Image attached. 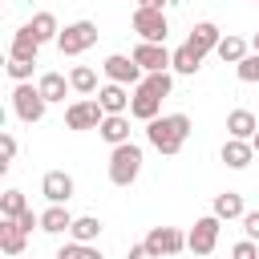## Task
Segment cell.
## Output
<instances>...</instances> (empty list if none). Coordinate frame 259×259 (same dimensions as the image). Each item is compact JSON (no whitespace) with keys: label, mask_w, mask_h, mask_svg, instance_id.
<instances>
[{"label":"cell","mask_w":259,"mask_h":259,"mask_svg":"<svg viewBox=\"0 0 259 259\" xmlns=\"http://www.w3.org/2000/svg\"><path fill=\"white\" fill-rule=\"evenodd\" d=\"M130 85H117V81H105L101 89H97V101H101V109L105 113H130Z\"/></svg>","instance_id":"obj_14"},{"label":"cell","mask_w":259,"mask_h":259,"mask_svg":"<svg viewBox=\"0 0 259 259\" xmlns=\"http://www.w3.org/2000/svg\"><path fill=\"white\" fill-rule=\"evenodd\" d=\"M105 121V109L97 97H77L69 109H65V125L69 130H97Z\"/></svg>","instance_id":"obj_8"},{"label":"cell","mask_w":259,"mask_h":259,"mask_svg":"<svg viewBox=\"0 0 259 259\" xmlns=\"http://www.w3.org/2000/svg\"><path fill=\"white\" fill-rule=\"evenodd\" d=\"M210 214H219L223 223H231V219H243V214H247V206H243V194H235V190H223V194H214V206H210Z\"/></svg>","instance_id":"obj_21"},{"label":"cell","mask_w":259,"mask_h":259,"mask_svg":"<svg viewBox=\"0 0 259 259\" xmlns=\"http://www.w3.org/2000/svg\"><path fill=\"white\" fill-rule=\"evenodd\" d=\"M251 146H255V154H259V134H255V138H251Z\"/></svg>","instance_id":"obj_38"},{"label":"cell","mask_w":259,"mask_h":259,"mask_svg":"<svg viewBox=\"0 0 259 259\" xmlns=\"http://www.w3.org/2000/svg\"><path fill=\"white\" fill-rule=\"evenodd\" d=\"M57 259H105V255H101L93 243H77V239H73V243H65V247L57 251Z\"/></svg>","instance_id":"obj_29"},{"label":"cell","mask_w":259,"mask_h":259,"mask_svg":"<svg viewBox=\"0 0 259 259\" xmlns=\"http://www.w3.org/2000/svg\"><path fill=\"white\" fill-rule=\"evenodd\" d=\"M174 73H182V77H194L198 69H202V53L194 49V45H178L174 49V65H170Z\"/></svg>","instance_id":"obj_23"},{"label":"cell","mask_w":259,"mask_h":259,"mask_svg":"<svg viewBox=\"0 0 259 259\" xmlns=\"http://www.w3.org/2000/svg\"><path fill=\"white\" fill-rule=\"evenodd\" d=\"M130 57H134L146 73H162V69H170V65H174V53H170L166 45H154V40H138Z\"/></svg>","instance_id":"obj_9"},{"label":"cell","mask_w":259,"mask_h":259,"mask_svg":"<svg viewBox=\"0 0 259 259\" xmlns=\"http://www.w3.org/2000/svg\"><path fill=\"white\" fill-rule=\"evenodd\" d=\"M162 101H166V97H158L150 85H134V97H130V117L154 121V117H162Z\"/></svg>","instance_id":"obj_11"},{"label":"cell","mask_w":259,"mask_h":259,"mask_svg":"<svg viewBox=\"0 0 259 259\" xmlns=\"http://www.w3.org/2000/svg\"><path fill=\"white\" fill-rule=\"evenodd\" d=\"M125 259H158V255H154V251H150V247H146V243H134V247H130V255H125Z\"/></svg>","instance_id":"obj_35"},{"label":"cell","mask_w":259,"mask_h":259,"mask_svg":"<svg viewBox=\"0 0 259 259\" xmlns=\"http://www.w3.org/2000/svg\"><path fill=\"white\" fill-rule=\"evenodd\" d=\"M259 134V121H255V113L251 109H231L227 113V138H255Z\"/></svg>","instance_id":"obj_19"},{"label":"cell","mask_w":259,"mask_h":259,"mask_svg":"<svg viewBox=\"0 0 259 259\" xmlns=\"http://www.w3.org/2000/svg\"><path fill=\"white\" fill-rule=\"evenodd\" d=\"M93 45H97V24H93V20H73V24H65L61 36H57L61 57H81V53H89Z\"/></svg>","instance_id":"obj_4"},{"label":"cell","mask_w":259,"mask_h":259,"mask_svg":"<svg viewBox=\"0 0 259 259\" xmlns=\"http://www.w3.org/2000/svg\"><path fill=\"white\" fill-rule=\"evenodd\" d=\"M97 134H101V142L121 146V142H130V117L125 113H105V121L97 125Z\"/></svg>","instance_id":"obj_20"},{"label":"cell","mask_w":259,"mask_h":259,"mask_svg":"<svg viewBox=\"0 0 259 259\" xmlns=\"http://www.w3.org/2000/svg\"><path fill=\"white\" fill-rule=\"evenodd\" d=\"M247 53H251V45H247L243 36H231V32H227V36L219 40V49H214V57H219V61H227V65H239Z\"/></svg>","instance_id":"obj_26"},{"label":"cell","mask_w":259,"mask_h":259,"mask_svg":"<svg viewBox=\"0 0 259 259\" xmlns=\"http://www.w3.org/2000/svg\"><path fill=\"white\" fill-rule=\"evenodd\" d=\"M0 150H4L0 170H8V166H12V158H16V138H12V134H0Z\"/></svg>","instance_id":"obj_33"},{"label":"cell","mask_w":259,"mask_h":259,"mask_svg":"<svg viewBox=\"0 0 259 259\" xmlns=\"http://www.w3.org/2000/svg\"><path fill=\"white\" fill-rule=\"evenodd\" d=\"M219 231H223V219H219V214L194 219V227H190V235H186V251H194L198 259H206V255L219 247Z\"/></svg>","instance_id":"obj_5"},{"label":"cell","mask_w":259,"mask_h":259,"mask_svg":"<svg viewBox=\"0 0 259 259\" xmlns=\"http://www.w3.org/2000/svg\"><path fill=\"white\" fill-rule=\"evenodd\" d=\"M28 28L36 32V40H40V45H49V40L57 45V36H61V24H57V16H53V12H32Z\"/></svg>","instance_id":"obj_25"},{"label":"cell","mask_w":259,"mask_h":259,"mask_svg":"<svg viewBox=\"0 0 259 259\" xmlns=\"http://www.w3.org/2000/svg\"><path fill=\"white\" fill-rule=\"evenodd\" d=\"M101 231H105V223H101L97 214H77V219H73V227H69V235H73L77 243H93Z\"/></svg>","instance_id":"obj_27"},{"label":"cell","mask_w":259,"mask_h":259,"mask_svg":"<svg viewBox=\"0 0 259 259\" xmlns=\"http://www.w3.org/2000/svg\"><path fill=\"white\" fill-rule=\"evenodd\" d=\"M101 73H105V81H117V85H142V77H146V69L125 53H109L101 61Z\"/></svg>","instance_id":"obj_7"},{"label":"cell","mask_w":259,"mask_h":259,"mask_svg":"<svg viewBox=\"0 0 259 259\" xmlns=\"http://www.w3.org/2000/svg\"><path fill=\"white\" fill-rule=\"evenodd\" d=\"M69 85H73V93H81V97H93L101 85H97V69H89V65H73L69 69Z\"/></svg>","instance_id":"obj_24"},{"label":"cell","mask_w":259,"mask_h":259,"mask_svg":"<svg viewBox=\"0 0 259 259\" xmlns=\"http://www.w3.org/2000/svg\"><path fill=\"white\" fill-rule=\"evenodd\" d=\"M134 32H138V40L166 45L170 20H166V12H162V8H146V4H138V8H134Z\"/></svg>","instance_id":"obj_6"},{"label":"cell","mask_w":259,"mask_h":259,"mask_svg":"<svg viewBox=\"0 0 259 259\" xmlns=\"http://www.w3.org/2000/svg\"><path fill=\"white\" fill-rule=\"evenodd\" d=\"M36 53H40L36 32H32L28 24H20V28L12 32V40H8V57H12V61H36Z\"/></svg>","instance_id":"obj_13"},{"label":"cell","mask_w":259,"mask_h":259,"mask_svg":"<svg viewBox=\"0 0 259 259\" xmlns=\"http://www.w3.org/2000/svg\"><path fill=\"white\" fill-rule=\"evenodd\" d=\"M36 89H40V93H45V101L53 105V101H65V93H69L73 85H69V77H65V73H53V69H49V73H40Z\"/></svg>","instance_id":"obj_22"},{"label":"cell","mask_w":259,"mask_h":259,"mask_svg":"<svg viewBox=\"0 0 259 259\" xmlns=\"http://www.w3.org/2000/svg\"><path fill=\"white\" fill-rule=\"evenodd\" d=\"M73 190H77V182H73V174H65V170H49V174L40 178V194H45L49 202H69Z\"/></svg>","instance_id":"obj_12"},{"label":"cell","mask_w":259,"mask_h":259,"mask_svg":"<svg viewBox=\"0 0 259 259\" xmlns=\"http://www.w3.org/2000/svg\"><path fill=\"white\" fill-rule=\"evenodd\" d=\"M239 223H243V231H247V239H255V243H259V210H247V214H243Z\"/></svg>","instance_id":"obj_34"},{"label":"cell","mask_w":259,"mask_h":259,"mask_svg":"<svg viewBox=\"0 0 259 259\" xmlns=\"http://www.w3.org/2000/svg\"><path fill=\"white\" fill-rule=\"evenodd\" d=\"M45 109H49V101H45V93H40L32 81H16V85H12V113H16L24 125L40 121Z\"/></svg>","instance_id":"obj_3"},{"label":"cell","mask_w":259,"mask_h":259,"mask_svg":"<svg viewBox=\"0 0 259 259\" xmlns=\"http://www.w3.org/2000/svg\"><path fill=\"white\" fill-rule=\"evenodd\" d=\"M12 259H24V255H12Z\"/></svg>","instance_id":"obj_39"},{"label":"cell","mask_w":259,"mask_h":259,"mask_svg":"<svg viewBox=\"0 0 259 259\" xmlns=\"http://www.w3.org/2000/svg\"><path fill=\"white\" fill-rule=\"evenodd\" d=\"M16 223H20V227H24L28 235H32V227H40V214H32V210H24V214H20Z\"/></svg>","instance_id":"obj_36"},{"label":"cell","mask_w":259,"mask_h":259,"mask_svg":"<svg viewBox=\"0 0 259 259\" xmlns=\"http://www.w3.org/2000/svg\"><path fill=\"white\" fill-rule=\"evenodd\" d=\"M138 174H142V146H134V142L113 146L109 150V182L125 190L138 182Z\"/></svg>","instance_id":"obj_2"},{"label":"cell","mask_w":259,"mask_h":259,"mask_svg":"<svg viewBox=\"0 0 259 259\" xmlns=\"http://www.w3.org/2000/svg\"><path fill=\"white\" fill-rule=\"evenodd\" d=\"M186 138H190V117L186 113H162V117L146 121V142L166 158H174L186 146Z\"/></svg>","instance_id":"obj_1"},{"label":"cell","mask_w":259,"mask_h":259,"mask_svg":"<svg viewBox=\"0 0 259 259\" xmlns=\"http://www.w3.org/2000/svg\"><path fill=\"white\" fill-rule=\"evenodd\" d=\"M32 65H36V61H12V57H8V77H12V81H28V77H32Z\"/></svg>","instance_id":"obj_31"},{"label":"cell","mask_w":259,"mask_h":259,"mask_svg":"<svg viewBox=\"0 0 259 259\" xmlns=\"http://www.w3.org/2000/svg\"><path fill=\"white\" fill-rule=\"evenodd\" d=\"M24 210H28L24 190H4V194H0V219H20Z\"/></svg>","instance_id":"obj_28"},{"label":"cell","mask_w":259,"mask_h":259,"mask_svg":"<svg viewBox=\"0 0 259 259\" xmlns=\"http://www.w3.org/2000/svg\"><path fill=\"white\" fill-rule=\"evenodd\" d=\"M158 259L162 255H178V251H186V235L178 231V227H150V235L142 239Z\"/></svg>","instance_id":"obj_10"},{"label":"cell","mask_w":259,"mask_h":259,"mask_svg":"<svg viewBox=\"0 0 259 259\" xmlns=\"http://www.w3.org/2000/svg\"><path fill=\"white\" fill-rule=\"evenodd\" d=\"M24 247H28V231L16 219H0V251L12 259V255H24Z\"/></svg>","instance_id":"obj_16"},{"label":"cell","mask_w":259,"mask_h":259,"mask_svg":"<svg viewBox=\"0 0 259 259\" xmlns=\"http://www.w3.org/2000/svg\"><path fill=\"white\" fill-rule=\"evenodd\" d=\"M219 154H223V162H227L231 170H247V166L255 162V146H251L247 138H227Z\"/></svg>","instance_id":"obj_15"},{"label":"cell","mask_w":259,"mask_h":259,"mask_svg":"<svg viewBox=\"0 0 259 259\" xmlns=\"http://www.w3.org/2000/svg\"><path fill=\"white\" fill-rule=\"evenodd\" d=\"M69 227H73V214H69L65 202H49V206L40 210V231H45V235H65Z\"/></svg>","instance_id":"obj_18"},{"label":"cell","mask_w":259,"mask_h":259,"mask_svg":"<svg viewBox=\"0 0 259 259\" xmlns=\"http://www.w3.org/2000/svg\"><path fill=\"white\" fill-rule=\"evenodd\" d=\"M219 40H223V32H219V24H214V20H198V24L190 28V36H186V45H194L202 57H206V53H214V49H219Z\"/></svg>","instance_id":"obj_17"},{"label":"cell","mask_w":259,"mask_h":259,"mask_svg":"<svg viewBox=\"0 0 259 259\" xmlns=\"http://www.w3.org/2000/svg\"><path fill=\"white\" fill-rule=\"evenodd\" d=\"M235 73H239V81H247V85H259V53L251 49L239 65H235Z\"/></svg>","instance_id":"obj_30"},{"label":"cell","mask_w":259,"mask_h":259,"mask_svg":"<svg viewBox=\"0 0 259 259\" xmlns=\"http://www.w3.org/2000/svg\"><path fill=\"white\" fill-rule=\"evenodd\" d=\"M231 259H259V247H255V239H243V243H235V247H231Z\"/></svg>","instance_id":"obj_32"},{"label":"cell","mask_w":259,"mask_h":259,"mask_svg":"<svg viewBox=\"0 0 259 259\" xmlns=\"http://www.w3.org/2000/svg\"><path fill=\"white\" fill-rule=\"evenodd\" d=\"M251 49H255V53H259V32H255V36H251Z\"/></svg>","instance_id":"obj_37"}]
</instances>
